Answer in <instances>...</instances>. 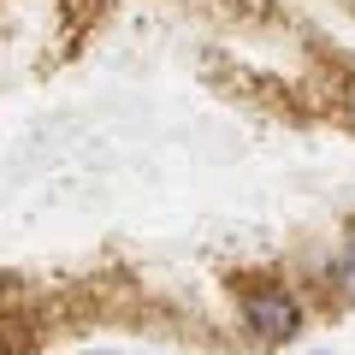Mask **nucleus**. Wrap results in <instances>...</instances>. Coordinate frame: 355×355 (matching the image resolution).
Listing matches in <instances>:
<instances>
[{"label": "nucleus", "instance_id": "nucleus-2", "mask_svg": "<svg viewBox=\"0 0 355 355\" xmlns=\"http://www.w3.org/2000/svg\"><path fill=\"white\" fill-rule=\"evenodd\" d=\"M338 279H343V284H355V243H349V254L338 261Z\"/></svg>", "mask_w": 355, "mask_h": 355}, {"label": "nucleus", "instance_id": "nucleus-3", "mask_svg": "<svg viewBox=\"0 0 355 355\" xmlns=\"http://www.w3.org/2000/svg\"><path fill=\"white\" fill-rule=\"evenodd\" d=\"M314 355H326V349H314Z\"/></svg>", "mask_w": 355, "mask_h": 355}, {"label": "nucleus", "instance_id": "nucleus-1", "mask_svg": "<svg viewBox=\"0 0 355 355\" xmlns=\"http://www.w3.org/2000/svg\"><path fill=\"white\" fill-rule=\"evenodd\" d=\"M243 326L266 343H291L302 331V302H296L284 284H261V291H243Z\"/></svg>", "mask_w": 355, "mask_h": 355}]
</instances>
